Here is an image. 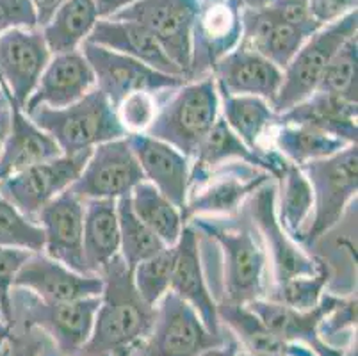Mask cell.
I'll return each mask as SVG.
<instances>
[{"mask_svg":"<svg viewBox=\"0 0 358 356\" xmlns=\"http://www.w3.org/2000/svg\"><path fill=\"white\" fill-rule=\"evenodd\" d=\"M338 298L341 296H337V294L324 292L319 305L315 308L307 310V312L291 308V306L282 305V303L269 301L266 298L248 303L246 308L255 313L257 319L266 328L271 329L284 341L305 346V348L312 349L317 356H343L344 351L324 344L317 333L319 322L334 308Z\"/></svg>","mask_w":358,"mask_h":356,"instance_id":"d6986e66","label":"cell"},{"mask_svg":"<svg viewBox=\"0 0 358 356\" xmlns=\"http://www.w3.org/2000/svg\"><path fill=\"white\" fill-rule=\"evenodd\" d=\"M175 266L171 274L169 290L175 292L182 301L193 306L194 312L200 315L205 328L213 335H224L227 328H223L217 318V305L210 294L207 280H205L203 260L200 257V243L198 234L185 225L180 234V239L175 244Z\"/></svg>","mask_w":358,"mask_h":356,"instance_id":"ffe728a7","label":"cell"},{"mask_svg":"<svg viewBox=\"0 0 358 356\" xmlns=\"http://www.w3.org/2000/svg\"><path fill=\"white\" fill-rule=\"evenodd\" d=\"M200 8V0H138L110 18L143 25L157 39L166 55L189 78L193 32Z\"/></svg>","mask_w":358,"mask_h":356,"instance_id":"8fae6325","label":"cell"},{"mask_svg":"<svg viewBox=\"0 0 358 356\" xmlns=\"http://www.w3.org/2000/svg\"><path fill=\"white\" fill-rule=\"evenodd\" d=\"M273 176L246 162H227L210 171L189 175V189L182 215H236L250 196Z\"/></svg>","mask_w":358,"mask_h":356,"instance_id":"30bf717a","label":"cell"},{"mask_svg":"<svg viewBox=\"0 0 358 356\" xmlns=\"http://www.w3.org/2000/svg\"><path fill=\"white\" fill-rule=\"evenodd\" d=\"M330 266H328L327 260H323L315 274L298 276V278H291L287 282L268 285L264 298L269 299V301L282 303V305H287L291 308L307 312V310L315 308L319 305V301L323 298L324 289L330 283Z\"/></svg>","mask_w":358,"mask_h":356,"instance_id":"8d00e7d4","label":"cell"},{"mask_svg":"<svg viewBox=\"0 0 358 356\" xmlns=\"http://www.w3.org/2000/svg\"><path fill=\"white\" fill-rule=\"evenodd\" d=\"M6 342H8V339H0V351H2V349H4Z\"/></svg>","mask_w":358,"mask_h":356,"instance_id":"9f6ffc18","label":"cell"},{"mask_svg":"<svg viewBox=\"0 0 358 356\" xmlns=\"http://www.w3.org/2000/svg\"><path fill=\"white\" fill-rule=\"evenodd\" d=\"M355 328H357V296H348V298H338L334 308L321 319L317 333L324 344L344 351L341 335L357 337Z\"/></svg>","mask_w":358,"mask_h":356,"instance_id":"b9f144b4","label":"cell"},{"mask_svg":"<svg viewBox=\"0 0 358 356\" xmlns=\"http://www.w3.org/2000/svg\"><path fill=\"white\" fill-rule=\"evenodd\" d=\"M50 57L40 27L0 34V90L6 100L24 109Z\"/></svg>","mask_w":358,"mask_h":356,"instance_id":"9a60e30c","label":"cell"},{"mask_svg":"<svg viewBox=\"0 0 358 356\" xmlns=\"http://www.w3.org/2000/svg\"><path fill=\"white\" fill-rule=\"evenodd\" d=\"M34 251L22 250V248H6L0 246V313L2 319L11 326V290L15 283L16 273L20 271L25 260Z\"/></svg>","mask_w":358,"mask_h":356,"instance_id":"7bdbcfd3","label":"cell"},{"mask_svg":"<svg viewBox=\"0 0 358 356\" xmlns=\"http://www.w3.org/2000/svg\"><path fill=\"white\" fill-rule=\"evenodd\" d=\"M220 114L250 150L259 155H268L262 139L278 120L271 104L259 97H236L220 91Z\"/></svg>","mask_w":358,"mask_h":356,"instance_id":"4dcf8cb0","label":"cell"},{"mask_svg":"<svg viewBox=\"0 0 358 356\" xmlns=\"http://www.w3.org/2000/svg\"><path fill=\"white\" fill-rule=\"evenodd\" d=\"M241 36V8L236 0H214L200 8L193 32L189 80L213 73L214 64L239 45Z\"/></svg>","mask_w":358,"mask_h":356,"instance_id":"ac0fdd59","label":"cell"},{"mask_svg":"<svg viewBox=\"0 0 358 356\" xmlns=\"http://www.w3.org/2000/svg\"><path fill=\"white\" fill-rule=\"evenodd\" d=\"M100 296L47 303L25 289L11 290V328L36 329L52 341V356H77L90 341Z\"/></svg>","mask_w":358,"mask_h":356,"instance_id":"277c9868","label":"cell"},{"mask_svg":"<svg viewBox=\"0 0 358 356\" xmlns=\"http://www.w3.org/2000/svg\"><path fill=\"white\" fill-rule=\"evenodd\" d=\"M241 24H243L241 47L264 55L282 71L312 36L303 29L292 27L275 20L266 11V8L241 9Z\"/></svg>","mask_w":358,"mask_h":356,"instance_id":"cb8c5ba5","label":"cell"},{"mask_svg":"<svg viewBox=\"0 0 358 356\" xmlns=\"http://www.w3.org/2000/svg\"><path fill=\"white\" fill-rule=\"evenodd\" d=\"M230 339L234 335L229 329L224 335H213L193 306L168 290L155 305V318L148 333L123 356H198Z\"/></svg>","mask_w":358,"mask_h":356,"instance_id":"52a82bcc","label":"cell"},{"mask_svg":"<svg viewBox=\"0 0 358 356\" xmlns=\"http://www.w3.org/2000/svg\"><path fill=\"white\" fill-rule=\"evenodd\" d=\"M91 90H95V73L83 52L52 55L22 111L27 114L38 107L61 109L80 100Z\"/></svg>","mask_w":358,"mask_h":356,"instance_id":"7402d4cb","label":"cell"},{"mask_svg":"<svg viewBox=\"0 0 358 356\" xmlns=\"http://www.w3.org/2000/svg\"><path fill=\"white\" fill-rule=\"evenodd\" d=\"M0 318H2V313H0Z\"/></svg>","mask_w":358,"mask_h":356,"instance_id":"6f0895ef","label":"cell"},{"mask_svg":"<svg viewBox=\"0 0 358 356\" xmlns=\"http://www.w3.org/2000/svg\"><path fill=\"white\" fill-rule=\"evenodd\" d=\"M43 230L0 196V246L43 251Z\"/></svg>","mask_w":358,"mask_h":356,"instance_id":"ab89813d","label":"cell"},{"mask_svg":"<svg viewBox=\"0 0 358 356\" xmlns=\"http://www.w3.org/2000/svg\"><path fill=\"white\" fill-rule=\"evenodd\" d=\"M266 11L282 24L303 29L310 34L321 29V25L315 24L314 18L310 16L308 0H273L271 4L266 6Z\"/></svg>","mask_w":358,"mask_h":356,"instance_id":"ee69618b","label":"cell"},{"mask_svg":"<svg viewBox=\"0 0 358 356\" xmlns=\"http://www.w3.org/2000/svg\"><path fill=\"white\" fill-rule=\"evenodd\" d=\"M187 225L217 248L221 278L216 305H248L266 296L268 259L244 205L236 215H194Z\"/></svg>","mask_w":358,"mask_h":356,"instance_id":"6da1fadb","label":"cell"},{"mask_svg":"<svg viewBox=\"0 0 358 356\" xmlns=\"http://www.w3.org/2000/svg\"><path fill=\"white\" fill-rule=\"evenodd\" d=\"M276 180V218L296 243L307 230L314 208V196L308 178L299 166L285 161Z\"/></svg>","mask_w":358,"mask_h":356,"instance_id":"1f68e13d","label":"cell"},{"mask_svg":"<svg viewBox=\"0 0 358 356\" xmlns=\"http://www.w3.org/2000/svg\"><path fill=\"white\" fill-rule=\"evenodd\" d=\"M8 355H9V348H8V342H6L4 349H2V351H0V356H8Z\"/></svg>","mask_w":358,"mask_h":356,"instance_id":"11a10c76","label":"cell"},{"mask_svg":"<svg viewBox=\"0 0 358 356\" xmlns=\"http://www.w3.org/2000/svg\"><path fill=\"white\" fill-rule=\"evenodd\" d=\"M217 318L221 326L232 333L241 351L269 356H317L305 346L278 337L266 328L246 305L217 303Z\"/></svg>","mask_w":358,"mask_h":356,"instance_id":"f1b7e54d","label":"cell"},{"mask_svg":"<svg viewBox=\"0 0 358 356\" xmlns=\"http://www.w3.org/2000/svg\"><path fill=\"white\" fill-rule=\"evenodd\" d=\"M11 332H13L11 326H9L4 319L0 318V339H9Z\"/></svg>","mask_w":358,"mask_h":356,"instance_id":"f5cc1de1","label":"cell"},{"mask_svg":"<svg viewBox=\"0 0 358 356\" xmlns=\"http://www.w3.org/2000/svg\"><path fill=\"white\" fill-rule=\"evenodd\" d=\"M241 351L239 344H237L236 339H230L229 342H224V344L216 346V348H209L205 349L203 353H200L198 356H237V353Z\"/></svg>","mask_w":358,"mask_h":356,"instance_id":"681fc988","label":"cell"},{"mask_svg":"<svg viewBox=\"0 0 358 356\" xmlns=\"http://www.w3.org/2000/svg\"><path fill=\"white\" fill-rule=\"evenodd\" d=\"M64 2H68V0H31L36 18H38V27H43Z\"/></svg>","mask_w":358,"mask_h":356,"instance_id":"7dc6e473","label":"cell"},{"mask_svg":"<svg viewBox=\"0 0 358 356\" xmlns=\"http://www.w3.org/2000/svg\"><path fill=\"white\" fill-rule=\"evenodd\" d=\"M237 356H269V355H253V353H246V351H239Z\"/></svg>","mask_w":358,"mask_h":356,"instance_id":"db71d44e","label":"cell"},{"mask_svg":"<svg viewBox=\"0 0 358 356\" xmlns=\"http://www.w3.org/2000/svg\"><path fill=\"white\" fill-rule=\"evenodd\" d=\"M11 107V129L0 152V182L40 162L63 155L57 143L18 106Z\"/></svg>","mask_w":358,"mask_h":356,"instance_id":"484cf974","label":"cell"},{"mask_svg":"<svg viewBox=\"0 0 358 356\" xmlns=\"http://www.w3.org/2000/svg\"><path fill=\"white\" fill-rule=\"evenodd\" d=\"M27 116L57 143L64 155L93 150L102 143L129 136L116 116L115 106L96 87L71 106L61 109L38 107Z\"/></svg>","mask_w":358,"mask_h":356,"instance_id":"5b68a950","label":"cell"},{"mask_svg":"<svg viewBox=\"0 0 358 356\" xmlns=\"http://www.w3.org/2000/svg\"><path fill=\"white\" fill-rule=\"evenodd\" d=\"M357 29L358 13L353 11L334 24L323 25L305 41L291 63L284 68L282 86L271 104L276 114L292 109L317 90L331 57L351 36H357Z\"/></svg>","mask_w":358,"mask_h":356,"instance_id":"ba28073f","label":"cell"},{"mask_svg":"<svg viewBox=\"0 0 358 356\" xmlns=\"http://www.w3.org/2000/svg\"><path fill=\"white\" fill-rule=\"evenodd\" d=\"M145 180L129 136L102 143L91 150L83 171L70 191L83 201L118 200Z\"/></svg>","mask_w":358,"mask_h":356,"instance_id":"4fadbf2b","label":"cell"},{"mask_svg":"<svg viewBox=\"0 0 358 356\" xmlns=\"http://www.w3.org/2000/svg\"><path fill=\"white\" fill-rule=\"evenodd\" d=\"M129 143L134 150L145 180L159 189L182 211L189 189V159L168 143L159 141L146 134H130Z\"/></svg>","mask_w":358,"mask_h":356,"instance_id":"603a6c76","label":"cell"},{"mask_svg":"<svg viewBox=\"0 0 358 356\" xmlns=\"http://www.w3.org/2000/svg\"><path fill=\"white\" fill-rule=\"evenodd\" d=\"M9 129H11V107L8 104L6 107H0V152L4 148Z\"/></svg>","mask_w":358,"mask_h":356,"instance_id":"f907efd6","label":"cell"},{"mask_svg":"<svg viewBox=\"0 0 358 356\" xmlns=\"http://www.w3.org/2000/svg\"><path fill=\"white\" fill-rule=\"evenodd\" d=\"M103 289L95 313L93 332L77 356L125 355L134 348L155 318V306H150L139 296L132 282V271L120 255L100 273Z\"/></svg>","mask_w":358,"mask_h":356,"instance_id":"7a4b0ae2","label":"cell"},{"mask_svg":"<svg viewBox=\"0 0 358 356\" xmlns=\"http://www.w3.org/2000/svg\"><path fill=\"white\" fill-rule=\"evenodd\" d=\"M120 356H123V355H120Z\"/></svg>","mask_w":358,"mask_h":356,"instance_id":"680465c9","label":"cell"},{"mask_svg":"<svg viewBox=\"0 0 358 356\" xmlns=\"http://www.w3.org/2000/svg\"><path fill=\"white\" fill-rule=\"evenodd\" d=\"M43 230V253L77 273L90 274L84 260V201L68 191L45 205L36 218Z\"/></svg>","mask_w":358,"mask_h":356,"instance_id":"e0dca14e","label":"cell"},{"mask_svg":"<svg viewBox=\"0 0 358 356\" xmlns=\"http://www.w3.org/2000/svg\"><path fill=\"white\" fill-rule=\"evenodd\" d=\"M358 0H308V11L321 27L357 11Z\"/></svg>","mask_w":358,"mask_h":356,"instance_id":"bcb514c9","label":"cell"},{"mask_svg":"<svg viewBox=\"0 0 358 356\" xmlns=\"http://www.w3.org/2000/svg\"><path fill=\"white\" fill-rule=\"evenodd\" d=\"M118 208V225H120V257L127 264L130 271L134 269L139 262L157 255L164 250L157 235L150 230L130 207L129 194L122 196L116 200Z\"/></svg>","mask_w":358,"mask_h":356,"instance_id":"d590c367","label":"cell"},{"mask_svg":"<svg viewBox=\"0 0 358 356\" xmlns=\"http://www.w3.org/2000/svg\"><path fill=\"white\" fill-rule=\"evenodd\" d=\"M130 207L139 220L157 235L166 248H173L187 223L182 211L150 182L143 180L129 194Z\"/></svg>","mask_w":358,"mask_h":356,"instance_id":"e575fe53","label":"cell"},{"mask_svg":"<svg viewBox=\"0 0 358 356\" xmlns=\"http://www.w3.org/2000/svg\"><path fill=\"white\" fill-rule=\"evenodd\" d=\"M275 127L273 150L284 161L296 166L319 161L350 146L343 139H337L314 127L294 125V123H276Z\"/></svg>","mask_w":358,"mask_h":356,"instance_id":"836d02e7","label":"cell"},{"mask_svg":"<svg viewBox=\"0 0 358 356\" xmlns=\"http://www.w3.org/2000/svg\"><path fill=\"white\" fill-rule=\"evenodd\" d=\"M134 2H138V0H93L99 18H110L122 9L134 4Z\"/></svg>","mask_w":358,"mask_h":356,"instance_id":"c3c4849f","label":"cell"},{"mask_svg":"<svg viewBox=\"0 0 358 356\" xmlns=\"http://www.w3.org/2000/svg\"><path fill=\"white\" fill-rule=\"evenodd\" d=\"M217 118L220 91L213 75H205L169 91L145 134L168 143L193 161Z\"/></svg>","mask_w":358,"mask_h":356,"instance_id":"3957f363","label":"cell"},{"mask_svg":"<svg viewBox=\"0 0 358 356\" xmlns=\"http://www.w3.org/2000/svg\"><path fill=\"white\" fill-rule=\"evenodd\" d=\"M84 260L90 274L100 276L120 255V225L116 200L84 201Z\"/></svg>","mask_w":358,"mask_h":356,"instance_id":"f546056e","label":"cell"},{"mask_svg":"<svg viewBox=\"0 0 358 356\" xmlns=\"http://www.w3.org/2000/svg\"><path fill=\"white\" fill-rule=\"evenodd\" d=\"M34 8L31 0H0V34L11 29H36Z\"/></svg>","mask_w":358,"mask_h":356,"instance_id":"f6af8a7d","label":"cell"},{"mask_svg":"<svg viewBox=\"0 0 358 356\" xmlns=\"http://www.w3.org/2000/svg\"><path fill=\"white\" fill-rule=\"evenodd\" d=\"M175 266V248H164L157 255L143 260L132 269L136 290L150 306H155L171 285Z\"/></svg>","mask_w":358,"mask_h":356,"instance_id":"f35d334b","label":"cell"},{"mask_svg":"<svg viewBox=\"0 0 358 356\" xmlns=\"http://www.w3.org/2000/svg\"><path fill=\"white\" fill-rule=\"evenodd\" d=\"M13 287L29 290L47 303H70L100 296L103 280L96 274L77 273L43 251H36L16 273Z\"/></svg>","mask_w":358,"mask_h":356,"instance_id":"2e32d148","label":"cell"},{"mask_svg":"<svg viewBox=\"0 0 358 356\" xmlns=\"http://www.w3.org/2000/svg\"><path fill=\"white\" fill-rule=\"evenodd\" d=\"M246 162V164L257 166V168L264 169L266 173L276 178L280 169L284 168L285 161L275 150L268 153V155H259L253 150L241 141L239 137L234 134V130L227 125L223 118H217V122L207 134L203 143L198 148L196 155L191 161V175L194 173L210 171V169L217 168L227 162Z\"/></svg>","mask_w":358,"mask_h":356,"instance_id":"83f0119b","label":"cell"},{"mask_svg":"<svg viewBox=\"0 0 358 356\" xmlns=\"http://www.w3.org/2000/svg\"><path fill=\"white\" fill-rule=\"evenodd\" d=\"M358 102H350L328 93H312L307 100L292 109L278 114L276 123H294L323 130L330 136L343 139L348 145H357L358 139Z\"/></svg>","mask_w":358,"mask_h":356,"instance_id":"4316f807","label":"cell"},{"mask_svg":"<svg viewBox=\"0 0 358 356\" xmlns=\"http://www.w3.org/2000/svg\"><path fill=\"white\" fill-rule=\"evenodd\" d=\"M169 91V90H168ZM173 91V90H171ZM166 91H159V93H148V91H138L129 97H125L116 109V116H118L120 123L129 134H145L150 123L154 122L155 114H157L159 106L162 102V94ZM166 98V97H164Z\"/></svg>","mask_w":358,"mask_h":356,"instance_id":"60d3db41","label":"cell"},{"mask_svg":"<svg viewBox=\"0 0 358 356\" xmlns=\"http://www.w3.org/2000/svg\"><path fill=\"white\" fill-rule=\"evenodd\" d=\"M91 150L59 155L50 161L40 162L20 173L8 176L0 182V196L13 207L34 221L41 208L50 204L61 192L71 187L77 176L83 171Z\"/></svg>","mask_w":358,"mask_h":356,"instance_id":"7c38bea8","label":"cell"},{"mask_svg":"<svg viewBox=\"0 0 358 356\" xmlns=\"http://www.w3.org/2000/svg\"><path fill=\"white\" fill-rule=\"evenodd\" d=\"M273 0H236L241 9H262L271 4Z\"/></svg>","mask_w":358,"mask_h":356,"instance_id":"816d5d0a","label":"cell"},{"mask_svg":"<svg viewBox=\"0 0 358 356\" xmlns=\"http://www.w3.org/2000/svg\"><path fill=\"white\" fill-rule=\"evenodd\" d=\"M303 169L314 196V208L299 244L312 246L343 220L348 205L358 191V148L346 146L341 152L319 161L299 166Z\"/></svg>","mask_w":358,"mask_h":356,"instance_id":"8992f818","label":"cell"},{"mask_svg":"<svg viewBox=\"0 0 358 356\" xmlns=\"http://www.w3.org/2000/svg\"><path fill=\"white\" fill-rule=\"evenodd\" d=\"M319 93H328L341 97L350 102H357L358 91V41L357 36H351L337 54L331 57L319 80ZM314 91V93H315Z\"/></svg>","mask_w":358,"mask_h":356,"instance_id":"74e56055","label":"cell"},{"mask_svg":"<svg viewBox=\"0 0 358 356\" xmlns=\"http://www.w3.org/2000/svg\"><path fill=\"white\" fill-rule=\"evenodd\" d=\"M80 52L95 73V87L102 91L115 107L123 98L138 91L159 93V91L177 90L187 83V78L180 75L162 73L146 66L138 59L118 54L90 41H84Z\"/></svg>","mask_w":358,"mask_h":356,"instance_id":"5bb4252c","label":"cell"},{"mask_svg":"<svg viewBox=\"0 0 358 356\" xmlns=\"http://www.w3.org/2000/svg\"><path fill=\"white\" fill-rule=\"evenodd\" d=\"M244 207L255 227L266 259H268V267L271 269L273 280L269 282V285L317 273L323 259H317V257L307 253L305 248L296 243L282 228L278 218H276L275 178L260 185L248 200L244 201Z\"/></svg>","mask_w":358,"mask_h":356,"instance_id":"9c48e42d","label":"cell"},{"mask_svg":"<svg viewBox=\"0 0 358 356\" xmlns=\"http://www.w3.org/2000/svg\"><path fill=\"white\" fill-rule=\"evenodd\" d=\"M99 20L93 0H68L41 27V34L52 55L80 50Z\"/></svg>","mask_w":358,"mask_h":356,"instance_id":"d6a6232c","label":"cell"},{"mask_svg":"<svg viewBox=\"0 0 358 356\" xmlns=\"http://www.w3.org/2000/svg\"><path fill=\"white\" fill-rule=\"evenodd\" d=\"M217 90L236 97H259L275 102L284 71L255 50L237 45L213 68Z\"/></svg>","mask_w":358,"mask_h":356,"instance_id":"44dd1931","label":"cell"},{"mask_svg":"<svg viewBox=\"0 0 358 356\" xmlns=\"http://www.w3.org/2000/svg\"><path fill=\"white\" fill-rule=\"evenodd\" d=\"M86 41L109 48V50H115L118 54L129 55L132 59H138L146 66L162 71V73L185 77L180 68L166 55L161 45L157 43V39L150 34L143 25L136 24V22L100 18L95 27H93V31H91V34L87 36Z\"/></svg>","mask_w":358,"mask_h":356,"instance_id":"d4e9b609","label":"cell"}]
</instances>
